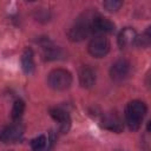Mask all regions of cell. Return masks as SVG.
Segmentation results:
<instances>
[{"instance_id":"cell-1","label":"cell","mask_w":151,"mask_h":151,"mask_svg":"<svg viewBox=\"0 0 151 151\" xmlns=\"http://www.w3.org/2000/svg\"><path fill=\"white\" fill-rule=\"evenodd\" d=\"M146 104L142 100H131L125 107V122L130 130L136 131L140 127L146 114Z\"/></svg>"},{"instance_id":"cell-2","label":"cell","mask_w":151,"mask_h":151,"mask_svg":"<svg viewBox=\"0 0 151 151\" xmlns=\"http://www.w3.org/2000/svg\"><path fill=\"white\" fill-rule=\"evenodd\" d=\"M93 15V14H92ZM92 15L85 14L84 18H79L68 29L67 37L71 41L73 42H79L85 40L92 34V28H91V19Z\"/></svg>"},{"instance_id":"cell-3","label":"cell","mask_w":151,"mask_h":151,"mask_svg":"<svg viewBox=\"0 0 151 151\" xmlns=\"http://www.w3.org/2000/svg\"><path fill=\"white\" fill-rule=\"evenodd\" d=\"M47 83L55 91L67 90L72 84V74L65 68H54L48 73Z\"/></svg>"},{"instance_id":"cell-4","label":"cell","mask_w":151,"mask_h":151,"mask_svg":"<svg viewBox=\"0 0 151 151\" xmlns=\"http://www.w3.org/2000/svg\"><path fill=\"white\" fill-rule=\"evenodd\" d=\"M88 52L94 58H103L110 51V41L103 34H98L93 37L88 42Z\"/></svg>"},{"instance_id":"cell-5","label":"cell","mask_w":151,"mask_h":151,"mask_svg":"<svg viewBox=\"0 0 151 151\" xmlns=\"http://www.w3.org/2000/svg\"><path fill=\"white\" fill-rule=\"evenodd\" d=\"M91 28H92V33H98V34L112 33L114 31V24L110 19L97 13L92 15Z\"/></svg>"},{"instance_id":"cell-6","label":"cell","mask_w":151,"mask_h":151,"mask_svg":"<svg viewBox=\"0 0 151 151\" xmlns=\"http://www.w3.org/2000/svg\"><path fill=\"white\" fill-rule=\"evenodd\" d=\"M22 134L24 126L20 123H14L2 129V131L0 132V140L4 143H14L18 142L22 137Z\"/></svg>"},{"instance_id":"cell-7","label":"cell","mask_w":151,"mask_h":151,"mask_svg":"<svg viewBox=\"0 0 151 151\" xmlns=\"http://www.w3.org/2000/svg\"><path fill=\"white\" fill-rule=\"evenodd\" d=\"M130 68H131V65H130V63L126 59H118V60H116L112 64L111 68H110L111 79L114 80V81L124 80L129 76Z\"/></svg>"},{"instance_id":"cell-8","label":"cell","mask_w":151,"mask_h":151,"mask_svg":"<svg viewBox=\"0 0 151 151\" xmlns=\"http://www.w3.org/2000/svg\"><path fill=\"white\" fill-rule=\"evenodd\" d=\"M50 114L57 123H59L60 130L63 132L68 131L70 125H71V118H70V116L66 111H64L60 107H51L50 109Z\"/></svg>"},{"instance_id":"cell-9","label":"cell","mask_w":151,"mask_h":151,"mask_svg":"<svg viewBox=\"0 0 151 151\" xmlns=\"http://www.w3.org/2000/svg\"><path fill=\"white\" fill-rule=\"evenodd\" d=\"M101 125L106 130H110L113 132H122L123 131V123H122L120 118L116 113H112V112H109L103 117Z\"/></svg>"},{"instance_id":"cell-10","label":"cell","mask_w":151,"mask_h":151,"mask_svg":"<svg viewBox=\"0 0 151 151\" xmlns=\"http://www.w3.org/2000/svg\"><path fill=\"white\" fill-rule=\"evenodd\" d=\"M96 72L92 67L85 65L79 71V83L83 87L90 88L96 84Z\"/></svg>"},{"instance_id":"cell-11","label":"cell","mask_w":151,"mask_h":151,"mask_svg":"<svg viewBox=\"0 0 151 151\" xmlns=\"http://www.w3.org/2000/svg\"><path fill=\"white\" fill-rule=\"evenodd\" d=\"M137 33L131 27H125L118 35V45L120 48H126L132 44H136Z\"/></svg>"},{"instance_id":"cell-12","label":"cell","mask_w":151,"mask_h":151,"mask_svg":"<svg viewBox=\"0 0 151 151\" xmlns=\"http://www.w3.org/2000/svg\"><path fill=\"white\" fill-rule=\"evenodd\" d=\"M21 68L26 74H31L34 71V58L31 48H26L21 55Z\"/></svg>"},{"instance_id":"cell-13","label":"cell","mask_w":151,"mask_h":151,"mask_svg":"<svg viewBox=\"0 0 151 151\" xmlns=\"http://www.w3.org/2000/svg\"><path fill=\"white\" fill-rule=\"evenodd\" d=\"M24 111H25V101L21 100V99H17L13 104V107H12V111H11V117L13 120H19L22 114H24Z\"/></svg>"},{"instance_id":"cell-14","label":"cell","mask_w":151,"mask_h":151,"mask_svg":"<svg viewBox=\"0 0 151 151\" xmlns=\"http://www.w3.org/2000/svg\"><path fill=\"white\" fill-rule=\"evenodd\" d=\"M47 145V138L45 134H39L31 140L32 151H44Z\"/></svg>"},{"instance_id":"cell-15","label":"cell","mask_w":151,"mask_h":151,"mask_svg":"<svg viewBox=\"0 0 151 151\" xmlns=\"http://www.w3.org/2000/svg\"><path fill=\"white\" fill-rule=\"evenodd\" d=\"M103 6L109 12H117L123 6V1H119V0H107V1L103 2Z\"/></svg>"},{"instance_id":"cell-16","label":"cell","mask_w":151,"mask_h":151,"mask_svg":"<svg viewBox=\"0 0 151 151\" xmlns=\"http://www.w3.org/2000/svg\"><path fill=\"white\" fill-rule=\"evenodd\" d=\"M136 44L138 46H142V47H147L150 45V27L140 37H137Z\"/></svg>"}]
</instances>
